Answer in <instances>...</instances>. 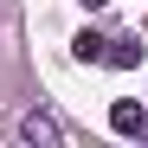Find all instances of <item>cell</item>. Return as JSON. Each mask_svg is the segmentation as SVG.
Here are the masks:
<instances>
[{
  "mask_svg": "<svg viewBox=\"0 0 148 148\" xmlns=\"http://www.w3.org/2000/svg\"><path fill=\"white\" fill-rule=\"evenodd\" d=\"M19 142H26V148H58L64 142V122L52 110H26V116H19Z\"/></svg>",
  "mask_w": 148,
  "mask_h": 148,
  "instance_id": "6da1fadb",
  "label": "cell"
},
{
  "mask_svg": "<svg viewBox=\"0 0 148 148\" xmlns=\"http://www.w3.org/2000/svg\"><path fill=\"white\" fill-rule=\"evenodd\" d=\"M110 129L116 135H148V110L135 97H122V103H110Z\"/></svg>",
  "mask_w": 148,
  "mask_h": 148,
  "instance_id": "7a4b0ae2",
  "label": "cell"
},
{
  "mask_svg": "<svg viewBox=\"0 0 148 148\" xmlns=\"http://www.w3.org/2000/svg\"><path fill=\"white\" fill-rule=\"evenodd\" d=\"M103 64H116V71L142 64V39H103Z\"/></svg>",
  "mask_w": 148,
  "mask_h": 148,
  "instance_id": "3957f363",
  "label": "cell"
},
{
  "mask_svg": "<svg viewBox=\"0 0 148 148\" xmlns=\"http://www.w3.org/2000/svg\"><path fill=\"white\" fill-rule=\"evenodd\" d=\"M71 58L77 64H103V32H77L71 39Z\"/></svg>",
  "mask_w": 148,
  "mask_h": 148,
  "instance_id": "277c9868",
  "label": "cell"
},
{
  "mask_svg": "<svg viewBox=\"0 0 148 148\" xmlns=\"http://www.w3.org/2000/svg\"><path fill=\"white\" fill-rule=\"evenodd\" d=\"M77 7H84V13H97V7H110V0H77Z\"/></svg>",
  "mask_w": 148,
  "mask_h": 148,
  "instance_id": "5b68a950",
  "label": "cell"
}]
</instances>
